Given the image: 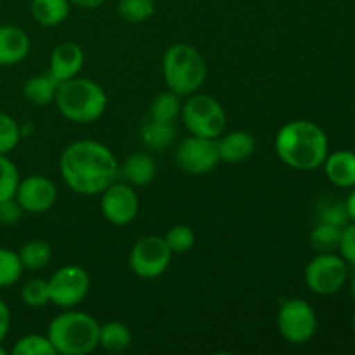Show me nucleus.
I'll list each match as a JSON object with an SVG mask.
<instances>
[{
    "instance_id": "32",
    "label": "nucleus",
    "mask_w": 355,
    "mask_h": 355,
    "mask_svg": "<svg viewBox=\"0 0 355 355\" xmlns=\"http://www.w3.org/2000/svg\"><path fill=\"white\" fill-rule=\"evenodd\" d=\"M194 231L189 225H173L165 234V241L172 253H186L194 246Z\"/></svg>"
},
{
    "instance_id": "10",
    "label": "nucleus",
    "mask_w": 355,
    "mask_h": 355,
    "mask_svg": "<svg viewBox=\"0 0 355 355\" xmlns=\"http://www.w3.org/2000/svg\"><path fill=\"white\" fill-rule=\"evenodd\" d=\"M51 304L61 309H73L85 300L90 290V276L83 267H59L47 281Z\"/></svg>"
},
{
    "instance_id": "27",
    "label": "nucleus",
    "mask_w": 355,
    "mask_h": 355,
    "mask_svg": "<svg viewBox=\"0 0 355 355\" xmlns=\"http://www.w3.org/2000/svg\"><path fill=\"white\" fill-rule=\"evenodd\" d=\"M12 355H58L47 335H24L14 343Z\"/></svg>"
},
{
    "instance_id": "40",
    "label": "nucleus",
    "mask_w": 355,
    "mask_h": 355,
    "mask_svg": "<svg viewBox=\"0 0 355 355\" xmlns=\"http://www.w3.org/2000/svg\"><path fill=\"white\" fill-rule=\"evenodd\" d=\"M0 355H7V350L3 349V345H2V343H0Z\"/></svg>"
},
{
    "instance_id": "36",
    "label": "nucleus",
    "mask_w": 355,
    "mask_h": 355,
    "mask_svg": "<svg viewBox=\"0 0 355 355\" xmlns=\"http://www.w3.org/2000/svg\"><path fill=\"white\" fill-rule=\"evenodd\" d=\"M10 329V309L6 302L0 298V343L7 338Z\"/></svg>"
},
{
    "instance_id": "23",
    "label": "nucleus",
    "mask_w": 355,
    "mask_h": 355,
    "mask_svg": "<svg viewBox=\"0 0 355 355\" xmlns=\"http://www.w3.org/2000/svg\"><path fill=\"white\" fill-rule=\"evenodd\" d=\"M17 255H19L24 269L40 270L47 267L49 262H51L52 248L45 239H31V241L24 243L21 246Z\"/></svg>"
},
{
    "instance_id": "8",
    "label": "nucleus",
    "mask_w": 355,
    "mask_h": 355,
    "mask_svg": "<svg viewBox=\"0 0 355 355\" xmlns=\"http://www.w3.org/2000/svg\"><path fill=\"white\" fill-rule=\"evenodd\" d=\"M172 250L162 236H146L139 239L130 250L128 266L137 277L156 279L163 276L172 262Z\"/></svg>"
},
{
    "instance_id": "34",
    "label": "nucleus",
    "mask_w": 355,
    "mask_h": 355,
    "mask_svg": "<svg viewBox=\"0 0 355 355\" xmlns=\"http://www.w3.org/2000/svg\"><path fill=\"white\" fill-rule=\"evenodd\" d=\"M340 257L345 260L350 266H355V224H347L342 229V236H340L338 243Z\"/></svg>"
},
{
    "instance_id": "4",
    "label": "nucleus",
    "mask_w": 355,
    "mask_h": 355,
    "mask_svg": "<svg viewBox=\"0 0 355 355\" xmlns=\"http://www.w3.org/2000/svg\"><path fill=\"white\" fill-rule=\"evenodd\" d=\"M55 104L66 120L87 125L103 116L107 107V94L94 80L75 76L59 85Z\"/></svg>"
},
{
    "instance_id": "16",
    "label": "nucleus",
    "mask_w": 355,
    "mask_h": 355,
    "mask_svg": "<svg viewBox=\"0 0 355 355\" xmlns=\"http://www.w3.org/2000/svg\"><path fill=\"white\" fill-rule=\"evenodd\" d=\"M255 146V137L246 130H232L217 139L220 162L229 163V165H238L252 158Z\"/></svg>"
},
{
    "instance_id": "17",
    "label": "nucleus",
    "mask_w": 355,
    "mask_h": 355,
    "mask_svg": "<svg viewBox=\"0 0 355 355\" xmlns=\"http://www.w3.org/2000/svg\"><path fill=\"white\" fill-rule=\"evenodd\" d=\"M326 177L331 184L336 187H355V153L349 149H342V151H335L331 155L326 156L324 163Z\"/></svg>"
},
{
    "instance_id": "13",
    "label": "nucleus",
    "mask_w": 355,
    "mask_h": 355,
    "mask_svg": "<svg viewBox=\"0 0 355 355\" xmlns=\"http://www.w3.org/2000/svg\"><path fill=\"white\" fill-rule=\"evenodd\" d=\"M14 200L19 203L24 214H45L58 201V187L45 175H28L17 184Z\"/></svg>"
},
{
    "instance_id": "39",
    "label": "nucleus",
    "mask_w": 355,
    "mask_h": 355,
    "mask_svg": "<svg viewBox=\"0 0 355 355\" xmlns=\"http://www.w3.org/2000/svg\"><path fill=\"white\" fill-rule=\"evenodd\" d=\"M350 293H352V298L355 300V276L352 277V284H350Z\"/></svg>"
},
{
    "instance_id": "14",
    "label": "nucleus",
    "mask_w": 355,
    "mask_h": 355,
    "mask_svg": "<svg viewBox=\"0 0 355 355\" xmlns=\"http://www.w3.org/2000/svg\"><path fill=\"white\" fill-rule=\"evenodd\" d=\"M83 62H85L83 49L75 42H62L51 52L49 71L55 80L62 83L78 76L83 68Z\"/></svg>"
},
{
    "instance_id": "41",
    "label": "nucleus",
    "mask_w": 355,
    "mask_h": 355,
    "mask_svg": "<svg viewBox=\"0 0 355 355\" xmlns=\"http://www.w3.org/2000/svg\"><path fill=\"white\" fill-rule=\"evenodd\" d=\"M352 329H354V333H355V314H354V318H352Z\"/></svg>"
},
{
    "instance_id": "22",
    "label": "nucleus",
    "mask_w": 355,
    "mask_h": 355,
    "mask_svg": "<svg viewBox=\"0 0 355 355\" xmlns=\"http://www.w3.org/2000/svg\"><path fill=\"white\" fill-rule=\"evenodd\" d=\"M132 333L127 324L110 321L99 326V347L107 352H123L130 347Z\"/></svg>"
},
{
    "instance_id": "26",
    "label": "nucleus",
    "mask_w": 355,
    "mask_h": 355,
    "mask_svg": "<svg viewBox=\"0 0 355 355\" xmlns=\"http://www.w3.org/2000/svg\"><path fill=\"white\" fill-rule=\"evenodd\" d=\"M340 236H342V229L336 227V225L319 222L314 231L311 232V243L319 253H329L338 250Z\"/></svg>"
},
{
    "instance_id": "7",
    "label": "nucleus",
    "mask_w": 355,
    "mask_h": 355,
    "mask_svg": "<svg viewBox=\"0 0 355 355\" xmlns=\"http://www.w3.org/2000/svg\"><path fill=\"white\" fill-rule=\"evenodd\" d=\"M277 329L286 342L304 345L318 331V314L309 302L288 298L277 311Z\"/></svg>"
},
{
    "instance_id": "37",
    "label": "nucleus",
    "mask_w": 355,
    "mask_h": 355,
    "mask_svg": "<svg viewBox=\"0 0 355 355\" xmlns=\"http://www.w3.org/2000/svg\"><path fill=\"white\" fill-rule=\"evenodd\" d=\"M345 208H347V215H349V220L355 224V187L350 191L349 196H347Z\"/></svg>"
},
{
    "instance_id": "20",
    "label": "nucleus",
    "mask_w": 355,
    "mask_h": 355,
    "mask_svg": "<svg viewBox=\"0 0 355 355\" xmlns=\"http://www.w3.org/2000/svg\"><path fill=\"white\" fill-rule=\"evenodd\" d=\"M69 0H31L30 12L42 26H58L69 16Z\"/></svg>"
},
{
    "instance_id": "3",
    "label": "nucleus",
    "mask_w": 355,
    "mask_h": 355,
    "mask_svg": "<svg viewBox=\"0 0 355 355\" xmlns=\"http://www.w3.org/2000/svg\"><path fill=\"white\" fill-rule=\"evenodd\" d=\"M99 326L87 312L66 311L49 322L47 336L55 354L87 355L99 347Z\"/></svg>"
},
{
    "instance_id": "6",
    "label": "nucleus",
    "mask_w": 355,
    "mask_h": 355,
    "mask_svg": "<svg viewBox=\"0 0 355 355\" xmlns=\"http://www.w3.org/2000/svg\"><path fill=\"white\" fill-rule=\"evenodd\" d=\"M180 116L189 134L207 139L220 137L227 121L224 106L207 94L187 96V101L180 110Z\"/></svg>"
},
{
    "instance_id": "28",
    "label": "nucleus",
    "mask_w": 355,
    "mask_h": 355,
    "mask_svg": "<svg viewBox=\"0 0 355 355\" xmlns=\"http://www.w3.org/2000/svg\"><path fill=\"white\" fill-rule=\"evenodd\" d=\"M153 12H155V0H120L118 2V14L127 23H144L153 16Z\"/></svg>"
},
{
    "instance_id": "9",
    "label": "nucleus",
    "mask_w": 355,
    "mask_h": 355,
    "mask_svg": "<svg viewBox=\"0 0 355 355\" xmlns=\"http://www.w3.org/2000/svg\"><path fill=\"white\" fill-rule=\"evenodd\" d=\"M347 276H349V267L345 260L329 252L319 253L307 263L304 279L312 293L328 297L342 290Z\"/></svg>"
},
{
    "instance_id": "5",
    "label": "nucleus",
    "mask_w": 355,
    "mask_h": 355,
    "mask_svg": "<svg viewBox=\"0 0 355 355\" xmlns=\"http://www.w3.org/2000/svg\"><path fill=\"white\" fill-rule=\"evenodd\" d=\"M162 69L168 90L180 97L196 94L207 78V61L203 54L194 45L184 42L166 49Z\"/></svg>"
},
{
    "instance_id": "35",
    "label": "nucleus",
    "mask_w": 355,
    "mask_h": 355,
    "mask_svg": "<svg viewBox=\"0 0 355 355\" xmlns=\"http://www.w3.org/2000/svg\"><path fill=\"white\" fill-rule=\"evenodd\" d=\"M24 210L19 207L14 198L0 201V224L2 225H14L23 218Z\"/></svg>"
},
{
    "instance_id": "38",
    "label": "nucleus",
    "mask_w": 355,
    "mask_h": 355,
    "mask_svg": "<svg viewBox=\"0 0 355 355\" xmlns=\"http://www.w3.org/2000/svg\"><path fill=\"white\" fill-rule=\"evenodd\" d=\"M106 0H69V3H75V6L82 7V9H97L101 7Z\"/></svg>"
},
{
    "instance_id": "24",
    "label": "nucleus",
    "mask_w": 355,
    "mask_h": 355,
    "mask_svg": "<svg viewBox=\"0 0 355 355\" xmlns=\"http://www.w3.org/2000/svg\"><path fill=\"white\" fill-rule=\"evenodd\" d=\"M180 110H182L180 96H177L172 90H165V92H159L153 101L151 118L158 121H166V123H175L177 118L180 116Z\"/></svg>"
},
{
    "instance_id": "30",
    "label": "nucleus",
    "mask_w": 355,
    "mask_h": 355,
    "mask_svg": "<svg viewBox=\"0 0 355 355\" xmlns=\"http://www.w3.org/2000/svg\"><path fill=\"white\" fill-rule=\"evenodd\" d=\"M19 170L7 155H0V201L14 198L19 184Z\"/></svg>"
},
{
    "instance_id": "1",
    "label": "nucleus",
    "mask_w": 355,
    "mask_h": 355,
    "mask_svg": "<svg viewBox=\"0 0 355 355\" xmlns=\"http://www.w3.org/2000/svg\"><path fill=\"white\" fill-rule=\"evenodd\" d=\"M59 173L73 193L96 196L116 180L120 165L106 144L82 139L66 146L59 158Z\"/></svg>"
},
{
    "instance_id": "18",
    "label": "nucleus",
    "mask_w": 355,
    "mask_h": 355,
    "mask_svg": "<svg viewBox=\"0 0 355 355\" xmlns=\"http://www.w3.org/2000/svg\"><path fill=\"white\" fill-rule=\"evenodd\" d=\"M120 173L130 186H148L156 177V163L148 153H134L125 159Z\"/></svg>"
},
{
    "instance_id": "29",
    "label": "nucleus",
    "mask_w": 355,
    "mask_h": 355,
    "mask_svg": "<svg viewBox=\"0 0 355 355\" xmlns=\"http://www.w3.org/2000/svg\"><path fill=\"white\" fill-rule=\"evenodd\" d=\"M21 302L31 309H42L47 304H51V297H49V284L45 279H35L26 281L21 286L19 291Z\"/></svg>"
},
{
    "instance_id": "33",
    "label": "nucleus",
    "mask_w": 355,
    "mask_h": 355,
    "mask_svg": "<svg viewBox=\"0 0 355 355\" xmlns=\"http://www.w3.org/2000/svg\"><path fill=\"white\" fill-rule=\"evenodd\" d=\"M319 222H324V224L336 225V227L343 229L349 224V215H347L345 201L342 200H328L324 201V205L321 207L319 211Z\"/></svg>"
},
{
    "instance_id": "21",
    "label": "nucleus",
    "mask_w": 355,
    "mask_h": 355,
    "mask_svg": "<svg viewBox=\"0 0 355 355\" xmlns=\"http://www.w3.org/2000/svg\"><path fill=\"white\" fill-rule=\"evenodd\" d=\"M142 142L153 151H162V149L170 148L175 141V125L166 123V121L148 120L142 125L141 130Z\"/></svg>"
},
{
    "instance_id": "25",
    "label": "nucleus",
    "mask_w": 355,
    "mask_h": 355,
    "mask_svg": "<svg viewBox=\"0 0 355 355\" xmlns=\"http://www.w3.org/2000/svg\"><path fill=\"white\" fill-rule=\"evenodd\" d=\"M23 263L19 255L9 248L0 246V288L14 286L23 276Z\"/></svg>"
},
{
    "instance_id": "11",
    "label": "nucleus",
    "mask_w": 355,
    "mask_h": 355,
    "mask_svg": "<svg viewBox=\"0 0 355 355\" xmlns=\"http://www.w3.org/2000/svg\"><path fill=\"white\" fill-rule=\"evenodd\" d=\"M175 163L180 170L191 175H205L220 163L217 139L193 135L182 139L177 146Z\"/></svg>"
},
{
    "instance_id": "12",
    "label": "nucleus",
    "mask_w": 355,
    "mask_h": 355,
    "mask_svg": "<svg viewBox=\"0 0 355 355\" xmlns=\"http://www.w3.org/2000/svg\"><path fill=\"white\" fill-rule=\"evenodd\" d=\"M139 196L134 186L127 182H116L101 193V211L103 217L113 225H128L139 214Z\"/></svg>"
},
{
    "instance_id": "31",
    "label": "nucleus",
    "mask_w": 355,
    "mask_h": 355,
    "mask_svg": "<svg viewBox=\"0 0 355 355\" xmlns=\"http://www.w3.org/2000/svg\"><path fill=\"white\" fill-rule=\"evenodd\" d=\"M21 139L19 123L10 114L0 111V155H9L17 148Z\"/></svg>"
},
{
    "instance_id": "19",
    "label": "nucleus",
    "mask_w": 355,
    "mask_h": 355,
    "mask_svg": "<svg viewBox=\"0 0 355 355\" xmlns=\"http://www.w3.org/2000/svg\"><path fill=\"white\" fill-rule=\"evenodd\" d=\"M59 85H61V82L55 80L51 71L40 73V75H31L24 82L23 96L35 106H47L52 101H55Z\"/></svg>"
},
{
    "instance_id": "2",
    "label": "nucleus",
    "mask_w": 355,
    "mask_h": 355,
    "mask_svg": "<svg viewBox=\"0 0 355 355\" xmlns=\"http://www.w3.org/2000/svg\"><path fill=\"white\" fill-rule=\"evenodd\" d=\"M274 149L281 162L293 170H315L329 155V141L318 123L293 120L284 123L274 139Z\"/></svg>"
},
{
    "instance_id": "15",
    "label": "nucleus",
    "mask_w": 355,
    "mask_h": 355,
    "mask_svg": "<svg viewBox=\"0 0 355 355\" xmlns=\"http://www.w3.org/2000/svg\"><path fill=\"white\" fill-rule=\"evenodd\" d=\"M31 49L26 31L14 24L0 26V66H14L28 58Z\"/></svg>"
}]
</instances>
